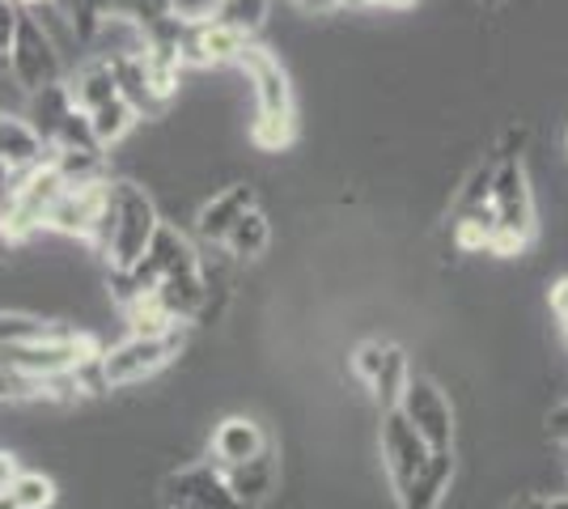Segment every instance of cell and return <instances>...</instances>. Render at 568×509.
<instances>
[{"mask_svg":"<svg viewBox=\"0 0 568 509\" xmlns=\"http://www.w3.org/2000/svg\"><path fill=\"white\" fill-rule=\"evenodd\" d=\"M158 204L149 200L144 187L119 179V183H106V213H102V230L94 238V251L111 264V272L119 267H132L144 255V246L153 243L158 234Z\"/></svg>","mask_w":568,"mask_h":509,"instance_id":"cell-1","label":"cell"},{"mask_svg":"<svg viewBox=\"0 0 568 509\" xmlns=\"http://www.w3.org/2000/svg\"><path fill=\"white\" fill-rule=\"evenodd\" d=\"M98 357H102V344L90 332H69V327H48L43 336L0 348V362L22 378H34L43 387V399H48L51 378H64V374L98 362Z\"/></svg>","mask_w":568,"mask_h":509,"instance_id":"cell-2","label":"cell"},{"mask_svg":"<svg viewBox=\"0 0 568 509\" xmlns=\"http://www.w3.org/2000/svg\"><path fill=\"white\" fill-rule=\"evenodd\" d=\"M187 348V327H170V332H132L128 339H119L115 348H102L98 369L106 390L132 387L153 378L158 369H166L179 353Z\"/></svg>","mask_w":568,"mask_h":509,"instance_id":"cell-3","label":"cell"},{"mask_svg":"<svg viewBox=\"0 0 568 509\" xmlns=\"http://www.w3.org/2000/svg\"><path fill=\"white\" fill-rule=\"evenodd\" d=\"M493 217H497V234H493V255H518L521 246L535 234V195H530V179L521 157H505L493 162Z\"/></svg>","mask_w":568,"mask_h":509,"instance_id":"cell-4","label":"cell"},{"mask_svg":"<svg viewBox=\"0 0 568 509\" xmlns=\"http://www.w3.org/2000/svg\"><path fill=\"white\" fill-rule=\"evenodd\" d=\"M4 64H9V73H13V81L22 85L26 94L64 81V60L55 51V39L48 34V26L39 22L34 13H26V9L18 13V30H13Z\"/></svg>","mask_w":568,"mask_h":509,"instance_id":"cell-5","label":"cell"},{"mask_svg":"<svg viewBox=\"0 0 568 509\" xmlns=\"http://www.w3.org/2000/svg\"><path fill=\"white\" fill-rule=\"evenodd\" d=\"M102 213H106V179L64 183V192L51 200L43 230H55V234H69V238L94 246L98 230H102Z\"/></svg>","mask_w":568,"mask_h":509,"instance_id":"cell-6","label":"cell"},{"mask_svg":"<svg viewBox=\"0 0 568 509\" xmlns=\"http://www.w3.org/2000/svg\"><path fill=\"white\" fill-rule=\"evenodd\" d=\"M162 506L166 509H246L234 497L225 471L216 462L179 467L162 480Z\"/></svg>","mask_w":568,"mask_h":509,"instance_id":"cell-7","label":"cell"},{"mask_svg":"<svg viewBox=\"0 0 568 509\" xmlns=\"http://www.w3.org/2000/svg\"><path fill=\"white\" fill-rule=\"evenodd\" d=\"M403 420L425 437L428 450H450L454 446V413H450V399L442 395V387L433 378H407L403 387L399 404Z\"/></svg>","mask_w":568,"mask_h":509,"instance_id":"cell-8","label":"cell"},{"mask_svg":"<svg viewBox=\"0 0 568 509\" xmlns=\"http://www.w3.org/2000/svg\"><path fill=\"white\" fill-rule=\"evenodd\" d=\"M242 43L246 39L234 34L230 26L216 22L213 13H200V18H183L179 13V55H183V64H200V69L234 64Z\"/></svg>","mask_w":568,"mask_h":509,"instance_id":"cell-9","label":"cell"},{"mask_svg":"<svg viewBox=\"0 0 568 509\" xmlns=\"http://www.w3.org/2000/svg\"><path fill=\"white\" fill-rule=\"evenodd\" d=\"M234 64L251 77L255 98H260V115H284V111H293V90H288V77H284L281 60H276L272 51L246 39V43H242V51H237Z\"/></svg>","mask_w":568,"mask_h":509,"instance_id":"cell-10","label":"cell"},{"mask_svg":"<svg viewBox=\"0 0 568 509\" xmlns=\"http://www.w3.org/2000/svg\"><path fill=\"white\" fill-rule=\"evenodd\" d=\"M428 455H433V450L425 446V437L403 420L399 408H390V413L382 416V459H386V471H390L395 488L407 485V480L428 462Z\"/></svg>","mask_w":568,"mask_h":509,"instance_id":"cell-11","label":"cell"},{"mask_svg":"<svg viewBox=\"0 0 568 509\" xmlns=\"http://www.w3.org/2000/svg\"><path fill=\"white\" fill-rule=\"evenodd\" d=\"M51 157V145L34 132V123L22 115H0V162L18 179L26 170L43 166Z\"/></svg>","mask_w":568,"mask_h":509,"instance_id":"cell-12","label":"cell"},{"mask_svg":"<svg viewBox=\"0 0 568 509\" xmlns=\"http://www.w3.org/2000/svg\"><path fill=\"white\" fill-rule=\"evenodd\" d=\"M450 480H454V450H433L428 462L407 480L399 492V506L403 509H437L446 501V492H450Z\"/></svg>","mask_w":568,"mask_h":509,"instance_id":"cell-13","label":"cell"},{"mask_svg":"<svg viewBox=\"0 0 568 509\" xmlns=\"http://www.w3.org/2000/svg\"><path fill=\"white\" fill-rule=\"evenodd\" d=\"M267 450V434H263L260 420L251 416H230L221 420L213 434V462L216 467H237V462L255 459Z\"/></svg>","mask_w":568,"mask_h":509,"instance_id":"cell-14","label":"cell"},{"mask_svg":"<svg viewBox=\"0 0 568 509\" xmlns=\"http://www.w3.org/2000/svg\"><path fill=\"white\" fill-rule=\"evenodd\" d=\"M246 208H255V187H251V183H234V187H225V192L213 195V200L200 208L195 234H200L204 243H221V238L230 234V225H234Z\"/></svg>","mask_w":568,"mask_h":509,"instance_id":"cell-15","label":"cell"},{"mask_svg":"<svg viewBox=\"0 0 568 509\" xmlns=\"http://www.w3.org/2000/svg\"><path fill=\"white\" fill-rule=\"evenodd\" d=\"M221 471H225L234 497L246 509H260L263 501L276 492V459H272V446H267L263 455H255V459L237 462V467H221Z\"/></svg>","mask_w":568,"mask_h":509,"instance_id":"cell-16","label":"cell"},{"mask_svg":"<svg viewBox=\"0 0 568 509\" xmlns=\"http://www.w3.org/2000/svg\"><path fill=\"white\" fill-rule=\"evenodd\" d=\"M77 106L69 94V85L64 81H55V85H43V90H34L30 94V115L26 120L34 123V132L43 136V141H55V132H60V123L69 120V111Z\"/></svg>","mask_w":568,"mask_h":509,"instance_id":"cell-17","label":"cell"},{"mask_svg":"<svg viewBox=\"0 0 568 509\" xmlns=\"http://www.w3.org/2000/svg\"><path fill=\"white\" fill-rule=\"evenodd\" d=\"M267 243H272V225H267V217L260 213V204L246 208V213L230 225V234L221 238V246H225L234 259H260L263 251H267Z\"/></svg>","mask_w":568,"mask_h":509,"instance_id":"cell-18","label":"cell"},{"mask_svg":"<svg viewBox=\"0 0 568 509\" xmlns=\"http://www.w3.org/2000/svg\"><path fill=\"white\" fill-rule=\"evenodd\" d=\"M69 94H72V102H77L81 111H94V106H102V102L119 98L111 60H94V64H85V69L69 81Z\"/></svg>","mask_w":568,"mask_h":509,"instance_id":"cell-19","label":"cell"},{"mask_svg":"<svg viewBox=\"0 0 568 509\" xmlns=\"http://www.w3.org/2000/svg\"><path fill=\"white\" fill-rule=\"evenodd\" d=\"M213 13L221 26H230L242 39H255L263 26H267V13H272V0H213Z\"/></svg>","mask_w":568,"mask_h":509,"instance_id":"cell-20","label":"cell"},{"mask_svg":"<svg viewBox=\"0 0 568 509\" xmlns=\"http://www.w3.org/2000/svg\"><path fill=\"white\" fill-rule=\"evenodd\" d=\"M90 115V132H94V141L102 149L119 145L128 132H132V123L141 120L123 98H111V102H102V106H94V111H85Z\"/></svg>","mask_w":568,"mask_h":509,"instance_id":"cell-21","label":"cell"},{"mask_svg":"<svg viewBox=\"0 0 568 509\" xmlns=\"http://www.w3.org/2000/svg\"><path fill=\"white\" fill-rule=\"evenodd\" d=\"M407 357H403V348L395 344H386V353H382V365L374 369V378H369V387H374V399L382 404V413H390L395 404H399L403 387H407Z\"/></svg>","mask_w":568,"mask_h":509,"instance_id":"cell-22","label":"cell"},{"mask_svg":"<svg viewBox=\"0 0 568 509\" xmlns=\"http://www.w3.org/2000/svg\"><path fill=\"white\" fill-rule=\"evenodd\" d=\"M60 4H64L81 43H94L98 34L111 26V0H60Z\"/></svg>","mask_w":568,"mask_h":509,"instance_id":"cell-23","label":"cell"},{"mask_svg":"<svg viewBox=\"0 0 568 509\" xmlns=\"http://www.w3.org/2000/svg\"><path fill=\"white\" fill-rule=\"evenodd\" d=\"M179 9H174V0H111V18L119 22L136 26V30H153L158 22H166L174 18Z\"/></svg>","mask_w":568,"mask_h":509,"instance_id":"cell-24","label":"cell"},{"mask_svg":"<svg viewBox=\"0 0 568 509\" xmlns=\"http://www.w3.org/2000/svg\"><path fill=\"white\" fill-rule=\"evenodd\" d=\"M4 492L13 497L18 509H51V501H55V485L48 476L43 471H22V467H18V476L9 480Z\"/></svg>","mask_w":568,"mask_h":509,"instance_id":"cell-25","label":"cell"},{"mask_svg":"<svg viewBox=\"0 0 568 509\" xmlns=\"http://www.w3.org/2000/svg\"><path fill=\"white\" fill-rule=\"evenodd\" d=\"M293 136H297L293 111H284V115H255V123H251V141L263 153H281V149L293 145Z\"/></svg>","mask_w":568,"mask_h":509,"instance_id":"cell-26","label":"cell"},{"mask_svg":"<svg viewBox=\"0 0 568 509\" xmlns=\"http://www.w3.org/2000/svg\"><path fill=\"white\" fill-rule=\"evenodd\" d=\"M48 327H51V323H43V318H34V315H4V311H0V348L43 336Z\"/></svg>","mask_w":568,"mask_h":509,"instance_id":"cell-27","label":"cell"},{"mask_svg":"<svg viewBox=\"0 0 568 509\" xmlns=\"http://www.w3.org/2000/svg\"><path fill=\"white\" fill-rule=\"evenodd\" d=\"M18 4L13 0H0V60L9 55V43H13V30H18Z\"/></svg>","mask_w":568,"mask_h":509,"instance_id":"cell-28","label":"cell"},{"mask_svg":"<svg viewBox=\"0 0 568 509\" xmlns=\"http://www.w3.org/2000/svg\"><path fill=\"white\" fill-rule=\"evenodd\" d=\"M521 145H526V128H505L497 145V157L493 162H505V157H521Z\"/></svg>","mask_w":568,"mask_h":509,"instance_id":"cell-29","label":"cell"},{"mask_svg":"<svg viewBox=\"0 0 568 509\" xmlns=\"http://www.w3.org/2000/svg\"><path fill=\"white\" fill-rule=\"evenodd\" d=\"M547 434H551V441H560L568 450V404H560L556 413L547 416Z\"/></svg>","mask_w":568,"mask_h":509,"instance_id":"cell-30","label":"cell"},{"mask_svg":"<svg viewBox=\"0 0 568 509\" xmlns=\"http://www.w3.org/2000/svg\"><path fill=\"white\" fill-rule=\"evenodd\" d=\"M509 509H568V497H556V501L551 497H518Z\"/></svg>","mask_w":568,"mask_h":509,"instance_id":"cell-31","label":"cell"},{"mask_svg":"<svg viewBox=\"0 0 568 509\" xmlns=\"http://www.w3.org/2000/svg\"><path fill=\"white\" fill-rule=\"evenodd\" d=\"M551 311H556L560 323L568 327V276L565 281H556V289H551Z\"/></svg>","mask_w":568,"mask_h":509,"instance_id":"cell-32","label":"cell"},{"mask_svg":"<svg viewBox=\"0 0 568 509\" xmlns=\"http://www.w3.org/2000/svg\"><path fill=\"white\" fill-rule=\"evenodd\" d=\"M13 476H18V459H13V455H0V492L9 488Z\"/></svg>","mask_w":568,"mask_h":509,"instance_id":"cell-33","label":"cell"},{"mask_svg":"<svg viewBox=\"0 0 568 509\" xmlns=\"http://www.w3.org/2000/svg\"><path fill=\"white\" fill-rule=\"evenodd\" d=\"M9 187H13V174H9V170H4V162H0V204L9 200Z\"/></svg>","mask_w":568,"mask_h":509,"instance_id":"cell-34","label":"cell"},{"mask_svg":"<svg viewBox=\"0 0 568 509\" xmlns=\"http://www.w3.org/2000/svg\"><path fill=\"white\" fill-rule=\"evenodd\" d=\"M361 4H390V9H403V4H416V0H361Z\"/></svg>","mask_w":568,"mask_h":509,"instance_id":"cell-35","label":"cell"},{"mask_svg":"<svg viewBox=\"0 0 568 509\" xmlns=\"http://www.w3.org/2000/svg\"><path fill=\"white\" fill-rule=\"evenodd\" d=\"M18 9H39V4H51V0H13Z\"/></svg>","mask_w":568,"mask_h":509,"instance_id":"cell-36","label":"cell"},{"mask_svg":"<svg viewBox=\"0 0 568 509\" xmlns=\"http://www.w3.org/2000/svg\"><path fill=\"white\" fill-rule=\"evenodd\" d=\"M479 4H484V9H505L509 0H479Z\"/></svg>","mask_w":568,"mask_h":509,"instance_id":"cell-37","label":"cell"},{"mask_svg":"<svg viewBox=\"0 0 568 509\" xmlns=\"http://www.w3.org/2000/svg\"><path fill=\"white\" fill-rule=\"evenodd\" d=\"M0 509H18V506H13V497H9V492H0Z\"/></svg>","mask_w":568,"mask_h":509,"instance_id":"cell-38","label":"cell"},{"mask_svg":"<svg viewBox=\"0 0 568 509\" xmlns=\"http://www.w3.org/2000/svg\"><path fill=\"white\" fill-rule=\"evenodd\" d=\"M0 251H9V243H4V230H0Z\"/></svg>","mask_w":568,"mask_h":509,"instance_id":"cell-39","label":"cell"},{"mask_svg":"<svg viewBox=\"0 0 568 509\" xmlns=\"http://www.w3.org/2000/svg\"><path fill=\"white\" fill-rule=\"evenodd\" d=\"M565 153H568V136H565Z\"/></svg>","mask_w":568,"mask_h":509,"instance_id":"cell-40","label":"cell"}]
</instances>
